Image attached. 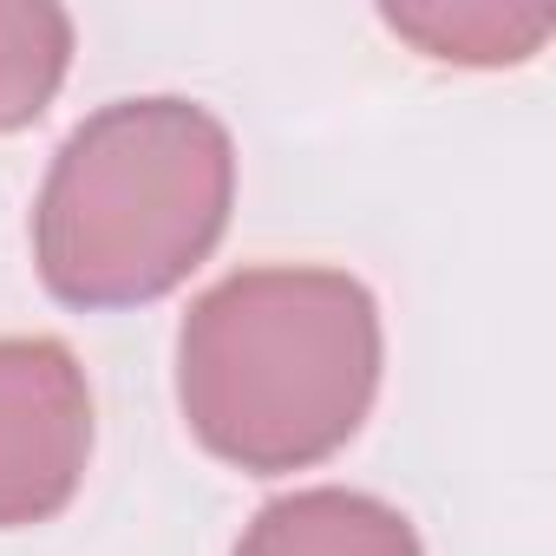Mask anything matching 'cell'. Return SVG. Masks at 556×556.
I'll list each match as a JSON object with an SVG mask.
<instances>
[{"instance_id": "6da1fadb", "label": "cell", "mask_w": 556, "mask_h": 556, "mask_svg": "<svg viewBox=\"0 0 556 556\" xmlns=\"http://www.w3.org/2000/svg\"><path fill=\"white\" fill-rule=\"evenodd\" d=\"M380 387V315L341 268H242L216 282L177 341L190 432L236 471L334 458Z\"/></svg>"}, {"instance_id": "7a4b0ae2", "label": "cell", "mask_w": 556, "mask_h": 556, "mask_svg": "<svg viewBox=\"0 0 556 556\" xmlns=\"http://www.w3.org/2000/svg\"><path fill=\"white\" fill-rule=\"evenodd\" d=\"M236 197L229 131L190 99H125L86 118L34 203L40 282L66 308H138L216 249Z\"/></svg>"}, {"instance_id": "3957f363", "label": "cell", "mask_w": 556, "mask_h": 556, "mask_svg": "<svg viewBox=\"0 0 556 556\" xmlns=\"http://www.w3.org/2000/svg\"><path fill=\"white\" fill-rule=\"evenodd\" d=\"M92 452V393L73 348L0 341V530L47 523L73 504Z\"/></svg>"}, {"instance_id": "277c9868", "label": "cell", "mask_w": 556, "mask_h": 556, "mask_svg": "<svg viewBox=\"0 0 556 556\" xmlns=\"http://www.w3.org/2000/svg\"><path fill=\"white\" fill-rule=\"evenodd\" d=\"M236 556H419V536L400 510L361 491H295L275 497Z\"/></svg>"}, {"instance_id": "5b68a950", "label": "cell", "mask_w": 556, "mask_h": 556, "mask_svg": "<svg viewBox=\"0 0 556 556\" xmlns=\"http://www.w3.org/2000/svg\"><path fill=\"white\" fill-rule=\"evenodd\" d=\"M73 53V21L60 8H0V131L34 125Z\"/></svg>"}]
</instances>
